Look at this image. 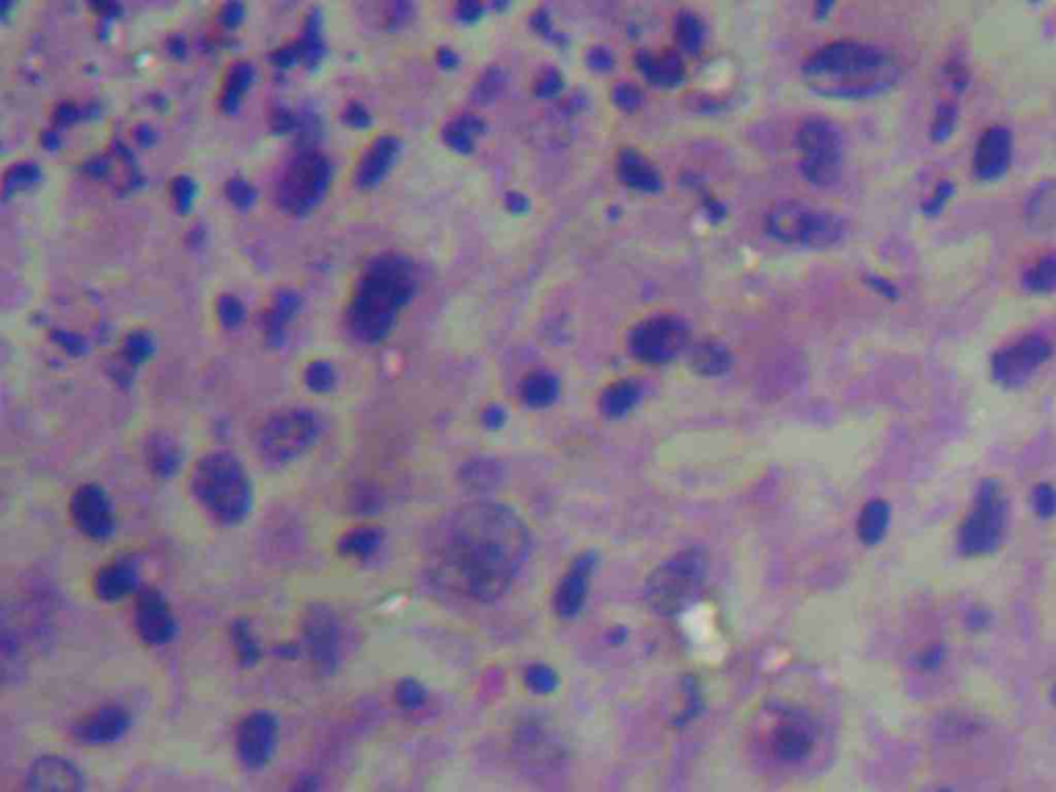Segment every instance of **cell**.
I'll use <instances>...</instances> for the list:
<instances>
[{"mask_svg": "<svg viewBox=\"0 0 1056 792\" xmlns=\"http://www.w3.org/2000/svg\"><path fill=\"white\" fill-rule=\"evenodd\" d=\"M530 556L522 516L499 501H469L429 530L426 566L436 587L458 599L489 605L508 595Z\"/></svg>", "mask_w": 1056, "mask_h": 792, "instance_id": "1", "label": "cell"}, {"mask_svg": "<svg viewBox=\"0 0 1056 792\" xmlns=\"http://www.w3.org/2000/svg\"><path fill=\"white\" fill-rule=\"evenodd\" d=\"M803 79L830 100H875L902 79V64L890 48L869 40H836L818 48L803 64Z\"/></svg>", "mask_w": 1056, "mask_h": 792, "instance_id": "2", "label": "cell"}, {"mask_svg": "<svg viewBox=\"0 0 1056 792\" xmlns=\"http://www.w3.org/2000/svg\"><path fill=\"white\" fill-rule=\"evenodd\" d=\"M823 729L818 714L791 698H768L751 714V755L782 776L801 772L818 755Z\"/></svg>", "mask_w": 1056, "mask_h": 792, "instance_id": "3", "label": "cell"}, {"mask_svg": "<svg viewBox=\"0 0 1056 792\" xmlns=\"http://www.w3.org/2000/svg\"><path fill=\"white\" fill-rule=\"evenodd\" d=\"M415 275L412 264L398 256H380L369 263L349 299L347 318L359 338L378 341L395 324L396 314L412 299Z\"/></svg>", "mask_w": 1056, "mask_h": 792, "instance_id": "4", "label": "cell"}, {"mask_svg": "<svg viewBox=\"0 0 1056 792\" xmlns=\"http://www.w3.org/2000/svg\"><path fill=\"white\" fill-rule=\"evenodd\" d=\"M191 489L201 508L223 527H237L252 512L248 470L230 453L201 456L192 467Z\"/></svg>", "mask_w": 1056, "mask_h": 792, "instance_id": "5", "label": "cell"}, {"mask_svg": "<svg viewBox=\"0 0 1056 792\" xmlns=\"http://www.w3.org/2000/svg\"><path fill=\"white\" fill-rule=\"evenodd\" d=\"M708 556L700 547H688L660 561L648 573L644 599L648 607L662 617H676L690 609L704 588Z\"/></svg>", "mask_w": 1056, "mask_h": 792, "instance_id": "6", "label": "cell"}, {"mask_svg": "<svg viewBox=\"0 0 1056 792\" xmlns=\"http://www.w3.org/2000/svg\"><path fill=\"white\" fill-rule=\"evenodd\" d=\"M768 234L789 246L825 250L837 246L846 235V221L834 211L805 205L799 201H782L770 209L765 217Z\"/></svg>", "mask_w": 1056, "mask_h": 792, "instance_id": "7", "label": "cell"}, {"mask_svg": "<svg viewBox=\"0 0 1056 792\" xmlns=\"http://www.w3.org/2000/svg\"><path fill=\"white\" fill-rule=\"evenodd\" d=\"M323 419L304 407L273 413L256 431V453L271 467L292 465L323 436Z\"/></svg>", "mask_w": 1056, "mask_h": 792, "instance_id": "8", "label": "cell"}, {"mask_svg": "<svg viewBox=\"0 0 1056 792\" xmlns=\"http://www.w3.org/2000/svg\"><path fill=\"white\" fill-rule=\"evenodd\" d=\"M801 174L818 189H832L844 170V134L836 122L809 116L796 129Z\"/></svg>", "mask_w": 1056, "mask_h": 792, "instance_id": "9", "label": "cell"}, {"mask_svg": "<svg viewBox=\"0 0 1056 792\" xmlns=\"http://www.w3.org/2000/svg\"><path fill=\"white\" fill-rule=\"evenodd\" d=\"M1007 501L997 479H984L974 496V506L959 528V549L968 558H984L997 551L1005 535Z\"/></svg>", "mask_w": 1056, "mask_h": 792, "instance_id": "10", "label": "cell"}, {"mask_svg": "<svg viewBox=\"0 0 1056 792\" xmlns=\"http://www.w3.org/2000/svg\"><path fill=\"white\" fill-rule=\"evenodd\" d=\"M1055 355V345L1040 333H1027L998 347L991 357V378L1005 388L1017 390L1036 378V374Z\"/></svg>", "mask_w": 1056, "mask_h": 792, "instance_id": "11", "label": "cell"}, {"mask_svg": "<svg viewBox=\"0 0 1056 792\" xmlns=\"http://www.w3.org/2000/svg\"><path fill=\"white\" fill-rule=\"evenodd\" d=\"M690 343V331L676 316H654L631 331L630 352L648 366L673 362Z\"/></svg>", "mask_w": 1056, "mask_h": 792, "instance_id": "12", "label": "cell"}, {"mask_svg": "<svg viewBox=\"0 0 1056 792\" xmlns=\"http://www.w3.org/2000/svg\"><path fill=\"white\" fill-rule=\"evenodd\" d=\"M328 184V163L316 153L295 158L283 172L280 201L292 213H304L323 199Z\"/></svg>", "mask_w": 1056, "mask_h": 792, "instance_id": "13", "label": "cell"}, {"mask_svg": "<svg viewBox=\"0 0 1056 792\" xmlns=\"http://www.w3.org/2000/svg\"><path fill=\"white\" fill-rule=\"evenodd\" d=\"M1013 158H1015V134L1012 126L1003 122L988 124L972 149V158H969L972 176L976 177L981 184H995L1001 177L1009 174Z\"/></svg>", "mask_w": 1056, "mask_h": 792, "instance_id": "14", "label": "cell"}, {"mask_svg": "<svg viewBox=\"0 0 1056 792\" xmlns=\"http://www.w3.org/2000/svg\"><path fill=\"white\" fill-rule=\"evenodd\" d=\"M302 640L312 664L324 673H333L341 659V621L326 605L309 607L302 623Z\"/></svg>", "mask_w": 1056, "mask_h": 792, "instance_id": "15", "label": "cell"}, {"mask_svg": "<svg viewBox=\"0 0 1056 792\" xmlns=\"http://www.w3.org/2000/svg\"><path fill=\"white\" fill-rule=\"evenodd\" d=\"M134 628L151 648H162L176 638V616L158 588L143 587L134 595Z\"/></svg>", "mask_w": 1056, "mask_h": 792, "instance_id": "16", "label": "cell"}, {"mask_svg": "<svg viewBox=\"0 0 1056 792\" xmlns=\"http://www.w3.org/2000/svg\"><path fill=\"white\" fill-rule=\"evenodd\" d=\"M280 739V724L271 712H252L237 724L235 751L244 768L261 770L271 762Z\"/></svg>", "mask_w": 1056, "mask_h": 792, "instance_id": "17", "label": "cell"}, {"mask_svg": "<svg viewBox=\"0 0 1056 792\" xmlns=\"http://www.w3.org/2000/svg\"><path fill=\"white\" fill-rule=\"evenodd\" d=\"M71 518L91 541H108L116 532V514L100 485H81L71 498Z\"/></svg>", "mask_w": 1056, "mask_h": 792, "instance_id": "18", "label": "cell"}, {"mask_svg": "<svg viewBox=\"0 0 1056 792\" xmlns=\"http://www.w3.org/2000/svg\"><path fill=\"white\" fill-rule=\"evenodd\" d=\"M13 792H88L77 763L64 755H42L30 763Z\"/></svg>", "mask_w": 1056, "mask_h": 792, "instance_id": "19", "label": "cell"}, {"mask_svg": "<svg viewBox=\"0 0 1056 792\" xmlns=\"http://www.w3.org/2000/svg\"><path fill=\"white\" fill-rule=\"evenodd\" d=\"M512 748L518 762L532 770L554 768V762L561 760V745L541 719L520 720L512 734Z\"/></svg>", "mask_w": 1056, "mask_h": 792, "instance_id": "20", "label": "cell"}, {"mask_svg": "<svg viewBox=\"0 0 1056 792\" xmlns=\"http://www.w3.org/2000/svg\"><path fill=\"white\" fill-rule=\"evenodd\" d=\"M595 566H597V556L592 551H585L578 558H573L554 592L556 616L561 619H573L582 611L588 599V587L595 573Z\"/></svg>", "mask_w": 1056, "mask_h": 792, "instance_id": "21", "label": "cell"}, {"mask_svg": "<svg viewBox=\"0 0 1056 792\" xmlns=\"http://www.w3.org/2000/svg\"><path fill=\"white\" fill-rule=\"evenodd\" d=\"M131 729V714L118 704L100 705L73 727L77 741L85 745H112Z\"/></svg>", "mask_w": 1056, "mask_h": 792, "instance_id": "22", "label": "cell"}, {"mask_svg": "<svg viewBox=\"0 0 1056 792\" xmlns=\"http://www.w3.org/2000/svg\"><path fill=\"white\" fill-rule=\"evenodd\" d=\"M1022 220L1032 235H1056V177L1040 180L1027 192Z\"/></svg>", "mask_w": 1056, "mask_h": 792, "instance_id": "23", "label": "cell"}, {"mask_svg": "<svg viewBox=\"0 0 1056 792\" xmlns=\"http://www.w3.org/2000/svg\"><path fill=\"white\" fill-rule=\"evenodd\" d=\"M139 585V568L132 559H118L103 566L93 578V592L103 602H120L136 595L141 590Z\"/></svg>", "mask_w": 1056, "mask_h": 792, "instance_id": "24", "label": "cell"}, {"mask_svg": "<svg viewBox=\"0 0 1056 792\" xmlns=\"http://www.w3.org/2000/svg\"><path fill=\"white\" fill-rule=\"evenodd\" d=\"M384 541V532L378 527H355L341 535L337 549L343 558L366 559L374 558Z\"/></svg>", "mask_w": 1056, "mask_h": 792, "instance_id": "25", "label": "cell"}, {"mask_svg": "<svg viewBox=\"0 0 1056 792\" xmlns=\"http://www.w3.org/2000/svg\"><path fill=\"white\" fill-rule=\"evenodd\" d=\"M890 527V506L883 499H871L865 508L861 510L859 522H856V535L861 544L866 547H875L881 544Z\"/></svg>", "mask_w": 1056, "mask_h": 792, "instance_id": "26", "label": "cell"}, {"mask_svg": "<svg viewBox=\"0 0 1056 792\" xmlns=\"http://www.w3.org/2000/svg\"><path fill=\"white\" fill-rule=\"evenodd\" d=\"M1022 287L1029 295L1056 294V250L1044 252L1027 266Z\"/></svg>", "mask_w": 1056, "mask_h": 792, "instance_id": "27", "label": "cell"}, {"mask_svg": "<svg viewBox=\"0 0 1056 792\" xmlns=\"http://www.w3.org/2000/svg\"><path fill=\"white\" fill-rule=\"evenodd\" d=\"M558 395V380L547 372H530L520 384V396L532 409L549 407Z\"/></svg>", "mask_w": 1056, "mask_h": 792, "instance_id": "28", "label": "cell"}, {"mask_svg": "<svg viewBox=\"0 0 1056 792\" xmlns=\"http://www.w3.org/2000/svg\"><path fill=\"white\" fill-rule=\"evenodd\" d=\"M640 400V386L630 380L611 384L601 395V412L605 417L619 419L636 407Z\"/></svg>", "mask_w": 1056, "mask_h": 792, "instance_id": "29", "label": "cell"}, {"mask_svg": "<svg viewBox=\"0 0 1056 792\" xmlns=\"http://www.w3.org/2000/svg\"><path fill=\"white\" fill-rule=\"evenodd\" d=\"M148 463L158 477H162V479L174 477L177 467H180V453H177L176 444L170 438H165V436L153 438L148 446Z\"/></svg>", "mask_w": 1056, "mask_h": 792, "instance_id": "30", "label": "cell"}, {"mask_svg": "<svg viewBox=\"0 0 1056 792\" xmlns=\"http://www.w3.org/2000/svg\"><path fill=\"white\" fill-rule=\"evenodd\" d=\"M691 366L698 369V374L719 376L731 366V355L717 341H705L691 353Z\"/></svg>", "mask_w": 1056, "mask_h": 792, "instance_id": "31", "label": "cell"}, {"mask_svg": "<svg viewBox=\"0 0 1056 792\" xmlns=\"http://www.w3.org/2000/svg\"><path fill=\"white\" fill-rule=\"evenodd\" d=\"M621 176L633 186L642 191H654L659 186V174L650 163L644 162L638 153H623L621 158Z\"/></svg>", "mask_w": 1056, "mask_h": 792, "instance_id": "32", "label": "cell"}, {"mask_svg": "<svg viewBox=\"0 0 1056 792\" xmlns=\"http://www.w3.org/2000/svg\"><path fill=\"white\" fill-rule=\"evenodd\" d=\"M957 124H959V105L950 102V100L940 102L935 112H933L931 124H928V139L935 145H943L954 136Z\"/></svg>", "mask_w": 1056, "mask_h": 792, "instance_id": "33", "label": "cell"}, {"mask_svg": "<svg viewBox=\"0 0 1056 792\" xmlns=\"http://www.w3.org/2000/svg\"><path fill=\"white\" fill-rule=\"evenodd\" d=\"M232 644L235 657L244 667H254L261 660V646L256 642L248 621L240 619L232 626Z\"/></svg>", "mask_w": 1056, "mask_h": 792, "instance_id": "34", "label": "cell"}, {"mask_svg": "<svg viewBox=\"0 0 1056 792\" xmlns=\"http://www.w3.org/2000/svg\"><path fill=\"white\" fill-rule=\"evenodd\" d=\"M642 71H644L652 81H657L659 85H673V83H677V81L683 77L681 60H679V57H676V54L650 57L646 62H642Z\"/></svg>", "mask_w": 1056, "mask_h": 792, "instance_id": "35", "label": "cell"}, {"mask_svg": "<svg viewBox=\"0 0 1056 792\" xmlns=\"http://www.w3.org/2000/svg\"><path fill=\"white\" fill-rule=\"evenodd\" d=\"M955 191H957V186H955L952 177H941V180H937V184L933 186V191L928 192V196H924L923 203H921V213L926 220H937L945 213L947 205L954 201Z\"/></svg>", "mask_w": 1056, "mask_h": 792, "instance_id": "36", "label": "cell"}, {"mask_svg": "<svg viewBox=\"0 0 1056 792\" xmlns=\"http://www.w3.org/2000/svg\"><path fill=\"white\" fill-rule=\"evenodd\" d=\"M395 702L407 712H417L427 704V691L415 679H403L395 690Z\"/></svg>", "mask_w": 1056, "mask_h": 792, "instance_id": "37", "label": "cell"}, {"mask_svg": "<svg viewBox=\"0 0 1056 792\" xmlns=\"http://www.w3.org/2000/svg\"><path fill=\"white\" fill-rule=\"evenodd\" d=\"M525 686L535 695H549L558 688V676L547 664H532L525 671Z\"/></svg>", "mask_w": 1056, "mask_h": 792, "instance_id": "38", "label": "cell"}, {"mask_svg": "<svg viewBox=\"0 0 1056 792\" xmlns=\"http://www.w3.org/2000/svg\"><path fill=\"white\" fill-rule=\"evenodd\" d=\"M1032 508L1040 518L1056 516V487L1050 484H1038L1032 489Z\"/></svg>", "mask_w": 1056, "mask_h": 792, "instance_id": "39", "label": "cell"}, {"mask_svg": "<svg viewBox=\"0 0 1056 792\" xmlns=\"http://www.w3.org/2000/svg\"><path fill=\"white\" fill-rule=\"evenodd\" d=\"M677 38L683 48H690L691 52L702 44V26L700 21L695 19V16H683L679 19V28H677Z\"/></svg>", "mask_w": 1056, "mask_h": 792, "instance_id": "40", "label": "cell"}, {"mask_svg": "<svg viewBox=\"0 0 1056 792\" xmlns=\"http://www.w3.org/2000/svg\"><path fill=\"white\" fill-rule=\"evenodd\" d=\"M943 73H945V79L950 81V85H952V89H954L957 95L964 93V91L969 88V79H972V77H969L968 67H966L964 62H959L957 59L950 60V62L945 64Z\"/></svg>", "mask_w": 1056, "mask_h": 792, "instance_id": "41", "label": "cell"}, {"mask_svg": "<svg viewBox=\"0 0 1056 792\" xmlns=\"http://www.w3.org/2000/svg\"><path fill=\"white\" fill-rule=\"evenodd\" d=\"M943 659H945V648L933 644L924 648L923 652L916 657V664L921 671H935L943 664Z\"/></svg>", "mask_w": 1056, "mask_h": 792, "instance_id": "42", "label": "cell"}, {"mask_svg": "<svg viewBox=\"0 0 1056 792\" xmlns=\"http://www.w3.org/2000/svg\"><path fill=\"white\" fill-rule=\"evenodd\" d=\"M866 283H869L877 294L883 295L885 299H897V297H900V290H897V285L892 283V281L881 280V277H871Z\"/></svg>", "mask_w": 1056, "mask_h": 792, "instance_id": "43", "label": "cell"}, {"mask_svg": "<svg viewBox=\"0 0 1056 792\" xmlns=\"http://www.w3.org/2000/svg\"><path fill=\"white\" fill-rule=\"evenodd\" d=\"M294 792H316V780L314 778H302L297 784H295Z\"/></svg>", "mask_w": 1056, "mask_h": 792, "instance_id": "44", "label": "cell"}, {"mask_svg": "<svg viewBox=\"0 0 1056 792\" xmlns=\"http://www.w3.org/2000/svg\"><path fill=\"white\" fill-rule=\"evenodd\" d=\"M1050 698H1053V705L1056 708V681L1055 686H1053V693H1050Z\"/></svg>", "mask_w": 1056, "mask_h": 792, "instance_id": "45", "label": "cell"}]
</instances>
